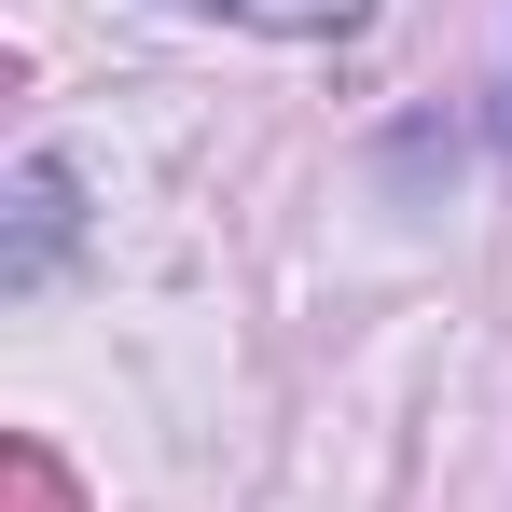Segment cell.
Wrapping results in <instances>:
<instances>
[{
	"label": "cell",
	"mask_w": 512,
	"mask_h": 512,
	"mask_svg": "<svg viewBox=\"0 0 512 512\" xmlns=\"http://www.w3.org/2000/svg\"><path fill=\"white\" fill-rule=\"evenodd\" d=\"M222 14H250V28H291V42H319V28H360V0H222Z\"/></svg>",
	"instance_id": "obj_2"
},
{
	"label": "cell",
	"mask_w": 512,
	"mask_h": 512,
	"mask_svg": "<svg viewBox=\"0 0 512 512\" xmlns=\"http://www.w3.org/2000/svg\"><path fill=\"white\" fill-rule=\"evenodd\" d=\"M14 512H70V499H56V471H42V457H14Z\"/></svg>",
	"instance_id": "obj_3"
},
{
	"label": "cell",
	"mask_w": 512,
	"mask_h": 512,
	"mask_svg": "<svg viewBox=\"0 0 512 512\" xmlns=\"http://www.w3.org/2000/svg\"><path fill=\"white\" fill-rule=\"evenodd\" d=\"M56 250H70V153H28V167H14V250H0V277L42 291Z\"/></svg>",
	"instance_id": "obj_1"
}]
</instances>
